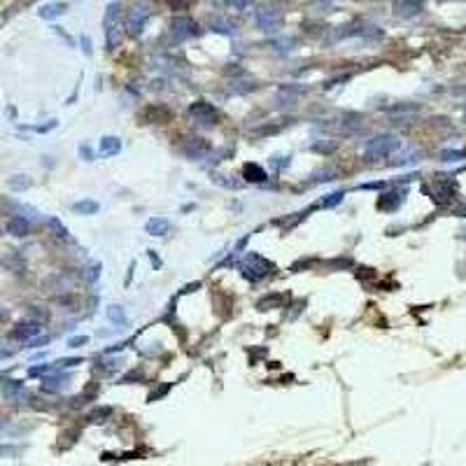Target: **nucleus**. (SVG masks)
<instances>
[{"label": "nucleus", "instance_id": "1", "mask_svg": "<svg viewBox=\"0 0 466 466\" xmlns=\"http://www.w3.org/2000/svg\"><path fill=\"white\" fill-rule=\"evenodd\" d=\"M399 149V138L392 135V133H380L376 138L368 140L366 145V161H378V159H384L392 152Z\"/></svg>", "mask_w": 466, "mask_h": 466}, {"label": "nucleus", "instance_id": "2", "mask_svg": "<svg viewBox=\"0 0 466 466\" xmlns=\"http://www.w3.org/2000/svg\"><path fill=\"white\" fill-rule=\"evenodd\" d=\"M196 33H198L196 24L189 17H175L170 21V35L175 42H184V40H189V38H194Z\"/></svg>", "mask_w": 466, "mask_h": 466}, {"label": "nucleus", "instance_id": "3", "mask_svg": "<svg viewBox=\"0 0 466 466\" xmlns=\"http://www.w3.org/2000/svg\"><path fill=\"white\" fill-rule=\"evenodd\" d=\"M268 270H273V266H270L266 259H261L259 254H250V256H247V263H243V275L250 280L263 278Z\"/></svg>", "mask_w": 466, "mask_h": 466}, {"label": "nucleus", "instance_id": "4", "mask_svg": "<svg viewBox=\"0 0 466 466\" xmlns=\"http://www.w3.org/2000/svg\"><path fill=\"white\" fill-rule=\"evenodd\" d=\"M189 115L194 117L198 124H208V126H212V124L217 122V110H214L210 103H205V100L191 103V105H189Z\"/></svg>", "mask_w": 466, "mask_h": 466}, {"label": "nucleus", "instance_id": "5", "mask_svg": "<svg viewBox=\"0 0 466 466\" xmlns=\"http://www.w3.org/2000/svg\"><path fill=\"white\" fill-rule=\"evenodd\" d=\"M256 24H259V28H261L263 33H275L280 26V17L268 7L259 9V12H256Z\"/></svg>", "mask_w": 466, "mask_h": 466}, {"label": "nucleus", "instance_id": "6", "mask_svg": "<svg viewBox=\"0 0 466 466\" xmlns=\"http://www.w3.org/2000/svg\"><path fill=\"white\" fill-rule=\"evenodd\" d=\"M5 231L14 238H26L28 233H31V224H28L26 217L17 214V217H9V219L5 221Z\"/></svg>", "mask_w": 466, "mask_h": 466}, {"label": "nucleus", "instance_id": "7", "mask_svg": "<svg viewBox=\"0 0 466 466\" xmlns=\"http://www.w3.org/2000/svg\"><path fill=\"white\" fill-rule=\"evenodd\" d=\"M147 17H149V9L145 7H133L131 14H128V33L131 35H140L142 28L147 24Z\"/></svg>", "mask_w": 466, "mask_h": 466}, {"label": "nucleus", "instance_id": "8", "mask_svg": "<svg viewBox=\"0 0 466 466\" xmlns=\"http://www.w3.org/2000/svg\"><path fill=\"white\" fill-rule=\"evenodd\" d=\"M394 12L403 19H413L422 12V0H396L394 2Z\"/></svg>", "mask_w": 466, "mask_h": 466}, {"label": "nucleus", "instance_id": "9", "mask_svg": "<svg viewBox=\"0 0 466 466\" xmlns=\"http://www.w3.org/2000/svg\"><path fill=\"white\" fill-rule=\"evenodd\" d=\"M38 334H40V322H35V319H26L12 329V338H17V340H28Z\"/></svg>", "mask_w": 466, "mask_h": 466}, {"label": "nucleus", "instance_id": "10", "mask_svg": "<svg viewBox=\"0 0 466 466\" xmlns=\"http://www.w3.org/2000/svg\"><path fill=\"white\" fill-rule=\"evenodd\" d=\"M210 152V142L203 138H191L187 140V145H184V154L191 156V159H201V156H205Z\"/></svg>", "mask_w": 466, "mask_h": 466}, {"label": "nucleus", "instance_id": "11", "mask_svg": "<svg viewBox=\"0 0 466 466\" xmlns=\"http://www.w3.org/2000/svg\"><path fill=\"white\" fill-rule=\"evenodd\" d=\"M145 229H147V233H152V236H164V233L170 231V221L164 219V217H152V219L145 224Z\"/></svg>", "mask_w": 466, "mask_h": 466}, {"label": "nucleus", "instance_id": "12", "mask_svg": "<svg viewBox=\"0 0 466 466\" xmlns=\"http://www.w3.org/2000/svg\"><path fill=\"white\" fill-rule=\"evenodd\" d=\"M243 177H245L247 182H263L266 180V170L256 164H247L245 168H243Z\"/></svg>", "mask_w": 466, "mask_h": 466}, {"label": "nucleus", "instance_id": "13", "mask_svg": "<svg viewBox=\"0 0 466 466\" xmlns=\"http://www.w3.org/2000/svg\"><path fill=\"white\" fill-rule=\"evenodd\" d=\"M119 149H122V142H119V138H110V135H105V138L100 140V154H119Z\"/></svg>", "mask_w": 466, "mask_h": 466}, {"label": "nucleus", "instance_id": "14", "mask_svg": "<svg viewBox=\"0 0 466 466\" xmlns=\"http://www.w3.org/2000/svg\"><path fill=\"white\" fill-rule=\"evenodd\" d=\"M66 2H54V5H47V7L40 9V17L42 19H56L61 14H66Z\"/></svg>", "mask_w": 466, "mask_h": 466}, {"label": "nucleus", "instance_id": "15", "mask_svg": "<svg viewBox=\"0 0 466 466\" xmlns=\"http://www.w3.org/2000/svg\"><path fill=\"white\" fill-rule=\"evenodd\" d=\"M73 210L77 214H93V212H98V203L96 201H77L73 205Z\"/></svg>", "mask_w": 466, "mask_h": 466}, {"label": "nucleus", "instance_id": "16", "mask_svg": "<svg viewBox=\"0 0 466 466\" xmlns=\"http://www.w3.org/2000/svg\"><path fill=\"white\" fill-rule=\"evenodd\" d=\"M396 205H399V194H382L380 201H378L380 210H394Z\"/></svg>", "mask_w": 466, "mask_h": 466}, {"label": "nucleus", "instance_id": "17", "mask_svg": "<svg viewBox=\"0 0 466 466\" xmlns=\"http://www.w3.org/2000/svg\"><path fill=\"white\" fill-rule=\"evenodd\" d=\"M212 28L217 31V33H226V35L236 33L233 24H231V21H226V19H212Z\"/></svg>", "mask_w": 466, "mask_h": 466}, {"label": "nucleus", "instance_id": "18", "mask_svg": "<svg viewBox=\"0 0 466 466\" xmlns=\"http://www.w3.org/2000/svg\"><path fill=\"white\" fill-rule=\"evenodd\" d=\"M107 317L112 319L115 324H119V327H126V315H124V308H119V305H112L107 310Z\"/></svg>", "mask_w": 466, "mask_h": 466}, {"label": "nucleus", "instance_id": "19", "mask_svg": "<svg viewBox=\"0 0 466 466\" xmlns=\"http://www.w3.org/2000/svg\"><path fill=\"white\" fill-rule=\"evenodd\" d=\"M117 17H119V5H117V2H112V5L107 7V12H105V19H103V26H105V28H110V26H115Z\"/></svg>", "mask_w": 466, "mask_h": 466}, {"label": "nucleus", "instance_id": "20", "mask_svg": "<svg viewBox=\"0 0 466 466\" xmlns=\"http://www.w3.org/2000/svg\"><path fill=\"white\" fill-rule=\"evenodd\" d=\"M7 184H9L12 189H28L31 184H33V182L28 180L26 175H14V177H9V180H7Z\"/></svg>", "mask_w": 466, "mask_h": 466}, {"label": "nucleus", "instance_id": "21", "mask_svg": "<svg viewBox=\"0 0 466 466\" xmlns=\"http://www.w3.org/2000/svg\"><path fill=\"white\" fill-rule=\"evenodd\" d=\"M105 40H107V47H110V49H115L117 44H119V31H117V24L110 26V28H105Z\"/></svg>", "mask_w": 466, "mask_h": 466}, {"label": "nucleus", "instance_id": "22", "mask_svg": "<svg viewBox=\"0 0 466 466\" xmlns=\"http://www.w3.org/2000/svg\"><path fill=\"white\" fill-rule=\"evenodd\" d=\"M336 177V170L334 168H322V170H317L315 175H312V182H329Z\"/></svg>", "mask_w": 466, "mask_h": 466}, {"label": "nucleus", "instance_id": "23", "mask_svg": "<svg viewBox=\"0 0 466 466\" xmlns=\"http://www.w3.org/2000/svg\"><path fill=\"white\" fill-rule=\"evenodd\" d=\"M340 201H343V191H338V194H329L327 198L319 201V208H334V205H338Z\"/></svg>", "mask_w": 466, "mask_h": 466}, {"label": "nucleus", "instance_id": "24", "mask_svg": "<svg viewBox=\"0 0 466 466\" xmlns=\"http://www.w3.org/2000/svg\"><path fill=\"white\" fill-rule=\"evenodd\" d=\"M294 49V40L292 38H282V40L275 42V51H282V54H289Z\"/></svg>", "mask_w": 466, "mask_h": 466}, {"label": "nucleus", "instance_id": "25", "mask_svg": "<svg viewBox=\"0 0 466 466\" xmlns=\"http://www.w3.org/2000/svg\"><path fill=\"white\" fill-rule=\"evenodd\" d=\"M49 226L56 231V236L61 238V240H68V231L61 226V221H58V219H49Z\"/></svg>", "mask_w": 466, "mask_h": 466}, {"label": "nucleus", "instance_id": "26", "mask_svg": "<svg viewBox=\"0 0 466 466\" xmlns=\"http://www.w3.org/2000/svg\"><path fill=\"white\" fill-rule=\"evenodd\" d=\"M98 275H100V263H93V266L86 268V280H89V282H96Z\"/></svg>", "mask_w": 466, "mask_h": 466}, {"label": "nucleus", "instance_id": "27", "mask_svg": "<svg viewBox=\"0 0 466 466\" xmlns=\"http://www.w3.org/2000/svg\"><path fill=\"white\" fill-rule=\"evenodd\" d=\"M214 182H217V184H224V187H240V182L229 180V175H214Z\"/></svg>", "mask_w": 466, "mask_h": 466}, {"label": "nucleus", "instance_id": "28", "mask_svg": "<svg viewBox=\"0 0 466 466\" xmlns=\"http://www.w3.org/2000/svg\"><path fill=\"white\" fill-rule=\"evenodd\" d=\"M441 159L443 161H459V159H464V152H452L450 149V152H443Z\"/></svg>", "mask_w": 466, "mask_h": 466}, {"label": "nucleus", "instance_id": "29", "mask_svg": "<svg viewBox=\"0 0 466 466\" xmlns=\"http://www.w3.org/2000/svg\"><path fill=\"white\" fill-rule=\"evenodd\" d=\"M54 366H33L31 368V376H44V373H49Z\"/></svg>", "mask_w": 466, "mask_h": 466}, {"label": "nucleus", "instance_id": "30", "mask_svg": "<svg viewBox=\"0 0 466 466\" xmlns=\"http://www.w3.org/2000/svg\"><path fill=\"white\" fill-rule=\"evenodd\" d=\"M86 340H89L86 336H77V338H70V343L68 345H70V347H80V345H84Z\"/></svg>", "mask_w": 466, "mask_h": 466}, {"label": "nucleus", "instance_id": "31", "mask_svg": "<svg viewBox=\"0 0 466 466\" xmlns=\"http://www.w3.org/2000/svg\"><path fill=\"white\" fill-rule=\"evenodd\" d=\"M226 2H229V5H236V7H247L252 0H226Z\"/></svg>", "mask_w": 466, "mask_h": 466}, {"label": "nucleus", "instance_id": "32", "mask_svg": "<svg viewBox=\"0 0 466 466\" xmlns=\"http://www.w3.org/2000/svg\"><path fill=\"white\" fill-rule=\"evenodd\" d=\"M44 343H49L47 336H42V338H38V340H31V347H40V345H44Z\"/></svg>", "mask_w": 466, "mask_h": 466}, {"label": "nucleus", "instance_id": "33", "mask_svg": "<svg viewBox=\"0 0 466 466\" xmlns=\"http://www.w3.org/2000/svg\"><path fill=\"white\" fill-rule=\"evenodd\" d=\"M168 2H170V5H172L175 9H182L184 5H187V0H168Z\"/></svg>", "mask_w": 466, "mask_h": 466}, {"label": "nucleus", "instance_id": "34", "mask_svg": "<svg viewBox=\"0 0 466 466\" xmlns=\"http://www.w3.org/2000/svg\"><path fill=\"white\" fill-rule=\"evenodd\" d=\"M82 44H84V51H86V54H89V38H82Z\"/></svg>", "mask_w": 466, "mask_h": 466}, {"label": "nucleus", "instance_id": "35", "mask_svg": "<svg viewBox=\"0 0 466 466\" xmlns=\"http://www.w3.org/2000/svg\"><path fill=\"white\" fill-rule=\"evenodd\" d=\"M115 2H117V0H115Z\"/></svg>", "mask_w": 466, "mask_h": 466}]
</instances>
